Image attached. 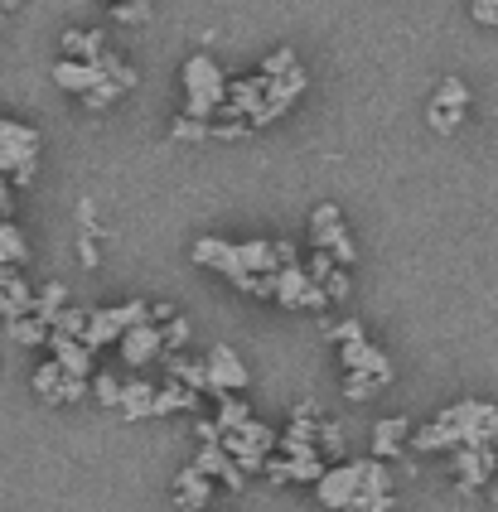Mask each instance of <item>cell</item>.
Here are the masks:
<instances>
[{"instance_id": "obj_1", "label": "cell", "mask_w": 498, "mask_h": 512, "mask_svg": "<svg viewBox=\"0 0 498 512\" xmlns=\"http://www.w3.org/2000/svg\"><path fill=\"white\" fill-rule=\"evenodd\" d=\"M498 440V406L494 401H455L436 411L421 430H411V450L416 455H436V450H455V445H494Z\"/></svg>"}, {"instance_id": "obj_2", "label": "cell", "mask_w": 498, "mask_h": 512, "mask_svg": "<svg viewBox=\"0 0 498 512\" xmlns=\"http://www.w3.org/2000/svg\"><path fill=\"white\" fill-rule=\"evenodd\" d=\"M179 87H184V116H199V121H213L223 112V97H228V78L223 68L208 54L184 58L179 68Z\"/></svg>"}, {"instance_id": "obj_3", "label": "cell", "mask_w": 498, "mask_h": 512, "mask_svg": "<svg viewBox=\"0 0 498 512\" xmlns=\"http://www.w3.org/2000/svg\"><path fill=\"white\" fill-rule=\"evenodd\" d=\"M34 170H39V131L0 116V174L10 184H30Z\"/></svg>"}, {"instance_id": "obj_4", "label": "cell", "mask_w": 498, "mask_h": 512, "mask_svg": "<svg viewBox=\"0 0 498 512\" xmlns=\"http://www.w3.org/2000/svg\"><path fill=\"white\" fill-rule=\"evenodd\" d=\"M141 319H150L146 300H126V305H112V310H88V324H83V334H78V339L97 353V348L117 343L121 334H126L131 324H141Z\"/></svg>"}, {"instance_id": "obj_5", "label": "cell", "mask_w": 498, "mask_h": 512, "mask_svg": "<svg viewBox=\"0 0 498 512\" xmlns=\"http://www.w3.org/2000/svg\"><path fill=\"white\" fill-rule=\"evenodd\" d=\"M310 247H315V252H329L339 266H353V261H358V247H353L349 228H344L339 203H320V208L310 213Z\"/></svg>"}, {"instance_id": "obj_6", "label": "cell", "mask_w": 498, "mask_h": 512, "mask_svg": "<svg viewBox=\"0 0 498 512\" xmlns=\"http://www.w3.org/2000/svg\"><path fill=\"white\" fill-rule=\"evenodd\" d=\"M271 300H281L286 310H315V314L329 305L324 285L310 281V271H305L300 261H291V266H276V276H271Z\"/></svg>"}, {"instance_id": "obj_7", "label": "cell", "mask_w": 498, "mask_h": 512, "mask_svg": "<svg viewBox=\"0 0 498 512\" xmlns=\"http://www.w3.org/2000/svg\"><path fill=\"white\" fill-rule=\"evenodd\" d=\"M204 368H208V397L213 401L228 397V392H247V387H252V372H247V363L237 358L233 343H213L208 358H204Z\"/></svg>"}, {"instance_id": "obj_8", "label": "cell", "mask_w": 498, "mask_h": 512, "mask_svg": "<svg viewBox=\"0 0 498 512\" xmlns=\"http://www.w3.org/2000/svg\"><path fill=\"white\" fill-rule=\"evenodd\" d=\"M358 488H363V459H344V464H329L315 479V498H320V508L344 512L358 498Z\"/></svg>"}, {"instance_id": "obj_9", "label": "cell", "mask_w": 498, "mask_h": 512, "mask_svg": "<svg viewBox=\"0 0 498 512\" xmlns=\"http://www.w3.org/2000/svg\"><path fill=\"white\" fill-rule=\"evenodd\" d=\"M465 112H469V87L460 83V78H440L436 97H431V107H426V121H431V131H440V136L460 131Z\"/></svg>"}, {"instance_id": "obj_10", "label": "cell", "mask_w": 498, "mask_h": 512, "mask_svg": "<svg viewBox=\"0 0 498 512\" xmlns=\"http://www.w3.org/2000/svg\"><path fill=\"white\" fill-rule=\"evenodd\" d=\"M339 368L344 372H368L378 387H387L397 372H392V358L382 353L378 343H368L363 334H353V339H344L339 343Z\"/></svg>"}, {"instance_id": "obj_11", "label": "cell", "mask_w": 498, "mask_h": 512, "mask_svg": "<svg viewBox=\"0 0 498 512\" xmlns=\"http://www.w3.org/2000/svg\"><path fill=\"white\" fill-rule=\"evenodd\" d=\"M450 469H455V479H460V493H479V488L494 479V469H498L494 445H455Z\"/></svg>"}, {"instance_id": "obj_12", "label": "cell", "mask_w": 498, "mask_h": 512, "mask_svg": "<svg viewBox=\"0 0 498 512\" xmlns=\"http://www.w3.org/2000/svg\"><path fill=\"white\" fill-rule=\"evenodd\" d=\"M117 348H121V358H126V368H146V363H155L165 353V334H160L155 319H141V324H131L121 334Z\"/></svg>"}, {"instance_id": "obj_13", "label": "cell", "mask_w": 498, "mask_h": 512, "mask_svg": "<svg viewBox=\"0 0 498 512\" xmlns=\"http://www.w3.org/2000/svg\"><path fill=\"white\" fill-rule=\"evenodd\" d=\"M54 83H59L63 92L88 97V92H97V87H107L112 78L102 73V63H88V58H59V63H54Z\"/></svg>"}, {"instance_id": "obj_14", "label": "cell", "mask_w": 498, "mask_h": 512, "mask_svg": "<svg viewBox=\"0 0 498 512\" xmlns=\"http://www.w3.org/2000/svg\"><path fill=\"white\" fill-rule=\"evenodd\" d=\"M49 348H54V363H59L68 377H92V353L78 334H63V329H49Z\"/></svg>"}, {"instance_id": "obj_15", "label": "cell", "mask_w": 498, "mask_h": 512, "mask_svg": "<svg viewBox=\"0 0 498 512\" xmlns=\"http://www.w3.org/2000/svg\"><path fill=\"white\" fill-rule=\"evenodd\" d=\"M213 484H218V479H208L204 469L184 464V469H179V479H175V503L184 512H204L208 503H213Z\"/></svg>"}, {"instance_id": "obj_16", "label": "cell", "mask_w": 498, "mask_h": 512, "mask_svg": "<svg viewBox=\"0 0 498 512\" xmlns=\"http://www.w3.org/2000/svg\"><path fill=\"white\" fill-rule=\"evenodd\" d=\"M281 455H286V474H291V484H315L324 469H329V459L320 455V445H276Z\"/></svg>"}, {"instance_id": "obj_17", "label": "cell", "mask_w": 498, "mask_h": 512, "mask_svg": "<svg viewBox=\"0 0 498 512\" xmlns=\"http://www.w3.org/2000/svg\"><path fill=\"white\" fill-rule=\"evenodd\" d=\"M411 416H382L373 426V455L378 459H397L407 455V440H411Z\"/></svg>"}, {"instance_id": "obj_18", "label": "cell", "mask_w": 498, "mask_h": 512, "mask_svg": "<svg viewBox=\"0 0 498 512\" xmlns=\"http://www.w3.org/2000/svg\"><path fill=\"white\" fill-rule=\"evenodd\" d=\"M199 397L204 392H194V387H184V382H165V387H155V401H150V416H175V411H199Z\"/></svg>"}, {"instance_id": "obj_19", "label": "cell", "mask_w": 498, "mask_h": 512, "mask_svg": "<svg viewBox=\"0 0 498 512\" xmlns=\"http://www.w3.org/2000/svg\"><path fill=\"white\" fill-rule=\"evenodd\" d=\"M150 401H155V382H146V377H131V382H121L117 411L126 416V421H146V416H150Z\"/></svg>"}, {"instance_id": "obj_20", "label": "cell", "mask_w": 498, "mask_h": 512, "mask_svg": "<svg viewBox=\"0 0 498 512\" xmlns=\"http://www.w3.org/2000/svg\"><path fill=\"white\" fill-rule=\"evenodd\" d=\"M102 54H107V39L97 29H63V58H88V63H97Z\"/></svg>"}, {"instance_id": "obj_21", "label": "cell", "mask_w": 498, "mask_h": 512, "mask_svg": "<svg viewBox=\"0 0 498 512\" xmlns=\"http://www.w3.org/2000/svg\"><path fill=\"white\" fill-rule=\"evenodd\" d=\"M30 261V242L10 218H0V266H25Z\"/></svg>"}, {"instance_id": "obj_22", "label": "cell", "mask_w": 498, "mask_h": 512, "mask_svg": "<svg viewBox=\"0 0 498 512\" xmlns=\"http://www.w3.org/2000/svg\"><path fill=\"white\" fill-rule=\"evenodd\" d=\"M170 141H184V145H204L213 141V121H199V116H175V126H170Z\"/></svg>"}, {"instance_id": "obj_23", "label": "cell", "mask_w": 498, "mask_h": 512, "mask_svg": "<svg viewBox=\"0 0 498 512\" xmlns=\"http://www.w3.org/2000/svg\"><path fill=\"white\" fill-rule=\"evenodd\" d=\"M63 377H68V372H63L54 358H49V363H39V368H34V392H39V397H49V401H59Z\"/></svg>"}, {"instance_id": "obj_24", "label": "cell", "mask_w": 498, "mask_h": 512, "mask_svg": "<svg viewBox=\"0 0 498 512\" xmlns=\"http://www.w3.org/2000/svg\"><path fill=\"white\" fill-rule=\"evenodd\" d=\"M170 377L208 397V368H204V363H189V358H170Z\"/></svg>"}, {"instance_id": "obj_25", "label": "cell", "mask_w": 498, "mask_h": 512, "mask_svg": "<svg viewBox=\"0 0 498 512\" xmlns=\"http://www.w3.org/2000/svg\"><path fill=\"white\" fill-rule=\"evenodd\" d=\"M88 392L102 401V406H117V401H121V382L112 377V372H92V377H88Z\"/></svg>"}, {"instance_id": "obj_26", "label": "cell", "mask_w": 498, "mask_h": 512, "mask_svg": "<svg viewBox=\"0 0 498 512\" xmlns=\"http://www.w3.org/2000/svg\"><path fill=\"white\" fill-rule=\"evenodd\" d=\"M382 387L368 377V372H344V397L349 401H368V397H378Z\"/></svg>"}, {"instance_id": "obj_27", "label": "cell", "mask_w": 498, "mask_h": 512, "mask_svg": "<svg viewBox=\"0 0 498 512\" xmlns=\"http://www.w3.org/2000/svg\"><path fill=\"white\" fill-rule=\"evenodd\" d=\"M160 334H165V353H179V348H184V343H189V319H165V324H160Z\"/></svg>"}, {"instance_id": "obj_28", "label": "cell", "mask_w": 498, "mask_h": 512, "mask_svg": "<svg viewBox=\"0 0 498 512\" xmlns=\"http://www.w3.org/2000/svg\"><path fill=\"white\" fill-rule=\"evenodd\" d=\"M315 445H320V455H324V459H339V455H344V430L324 421V426H320V440H315Z\"/></svg>"}, {"instance_id": "obj_29", "label": "cell", "mask_w": 498, "mask_h": 512, "mask_svg": "<svg viewBox=\"0 0 498 512\" xmlns=\"http://www.w3.org/2000/svg\"><path fill=\"white\" fill-rule=\"evenodd\" d=\"M344 271H349V266H334V271H329V276L320 281L329 300H349V276H344Z\"/></svg>"}, {"instance_id": "obj_30", "label": "cell", "mask_w": 498, "mask_h": 512, "mask_svg": "<svg viewBox=\"0 0 498 512\" xmlns=\"http://www.w3.org/2000/svg\"><path fill=\"white\" fill-rule=\"evenodd\" d=\"M469 15H474L479 25L498 29V0H469Z\"/></svg>"}, {"instance_id": "obj_31", "label": "cell", "mask_w": 498, "mask_h": 512, "mask_svg": "<svg viewBox=\"0 0 498 512\" xmlns=\"http://www.w3.org/2000/svg\"><path fill=\"white\" fill-rule=\"evenodd\" d=\"M10 208H15V184L0 174V218H10Z\"/></svg>"}, {"instance_id": "obj_32", "label": "cell", "mask_w": 498, "mask_h": 512, "mask_svg": "<svg viewBox=\"0 0 498 512\" xmlns=\"http://www.w3.org/2000/svg\"><path fill=\"white\" fill-rule=\"evenodd\" d=\"M150 319H155V324H165V319H175V305H165V300H160V305H150Z\"/></svg>"}, {"instance_id": "obj_33", "label": "cell", "mask_w": 498, "mask_h": 512, "mask_svg": "<svg viewBox=\"0 0 498 512\" xmlns=\"http://www.w3.org/2000/svg\"><path fill=\"white\" fill-rule=\"evenodd\" d=\"M194 435H199V440H218V426H213V421H199V426H194Z\"/></svg>"}, {"instance_id": "obj_34", "label": "cell", "mask_w": 498, "mask_h": 512, "mask_svg": "<svg viewBox=\"0 0 498 512\" xmlns=\"http://www.w3.org/2000/svg\"><path fill=\"white\" fill-rule=\"evenodd\" d=\"M489 488H494V493H489V503H494V512H498V469H494V479H489Z\"/></svg>"}, {"instance_id": "obj_35", "label": "cell", "mask_w": 498, "mask_h": 512, "mask_svg": "<svg viewBox=\"0 0 498 512\" xmlns=\"http://www.w3.org/2000/svg\"><path fill=\"white\" fill-rule=\"evenodd\" d=\"M0 5H5V10H15V5H20V0H0Z\"/></svg>"}, {"instance_id": "obj_36", "label": "cell", "mask_w": 498, "mask_h": 512, "mask_svg": "<svg viewBox=\"0 0 498 512\" xmlns=\"http://www.w3.org/2000/svg\"><path fill=\"white\" fill-rule=\"evenodd\" d=\"M107 5H112V0H107Z\"/></svg>"}]
</instances>
